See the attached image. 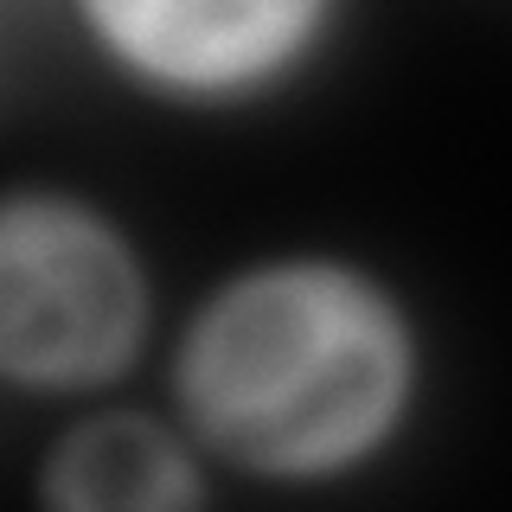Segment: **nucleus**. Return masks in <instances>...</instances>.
<instances>
[{"label": "nucleus", "mask_w": 512, "mask_h": 512, "mask_svg": "<svg viewBox=\"0 0 512 512\" xmlns=\"http://www.w3.org/2000/svg\"><path fill=\"white\" fill-rule=\"evenodd\" d=\"M436 391L429 314L352 244H263L167 314L154 397L224 487L314 500L410 448Z\"/></svg>", "instance_id": "obj_1"}, {"label": "nucleus", "mask_w": 512, "mask_h": 512, "mask_svg": "<svg viewBox=\"0 0 512 512\" xmlns=\"http://www.w3.org/2000/svg\"><path fill=\"white\" fill-rule=\"evenodd\" d=\"M154 244L109 192L58 173L0 180V397L71 410L154 378L167 333Z\"/></svg>", "instance_id": "obj_2"}, {"label": "nucleus", "mask_w": 512, "mask_h": 512, "mask_svg": "<svg viewBox=\"0 0 512 512\" xmlns=\"http://www.w3.org/2000/svg\"><path fill=\"white\" fill-rule=\"evenodd\" d=\"M64 39L154 116L276 109L340 52L359 0H52Z\"/></svg>", "instance_id": "obj_3"}, {"label": "nucleus", "mask_w": 512, "mask_h": 512, "mask_svg": "<svg viewBox=\"0 0 512 512\" xmlns=\"http://www.w3.org/2000/svg\"><path fill=\"white\" fill-rule=\"evenodd\" d=\"M26 493L45 512H205L224 480L160 397L116 391L58 410Z\"/></svg>", "instance_id": "obj_4"}]
</instances>
